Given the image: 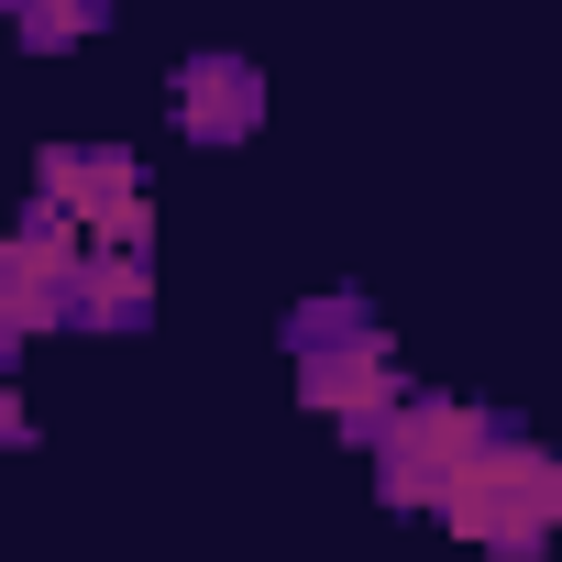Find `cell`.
<instances>
[{
	"label": "cell",
	"mask_w": 562,
	"mask_h": 562,
	"mask_svg": "<svg viewBox=\"0 0 562 562\" xmlns=\"http://www.w3.org/2000/svg\"><path fill=\"white\" fill-rule=\"evenodd\" d=\"M288 353H299V397L321 419H342V441H375L408 408L397 397V353H386L364 299H299L288 310Z\"/></svg>",
	"instance_id": "cell-1"
},
{
	"label": "cell",
	"mask_w": 562,
	"mask_h": 562,
	"mask_svg": "<svg viewBox=\"0 0 562 562\" xmlns=\"http://www.w3.org/2000/svg\"><path fill=\"white\" fill-rule=\"evenodd\" d=\"M441 518H452L474 551H507V562H529V551H551V529H562V463H551L540 441L496 430V441L463 463V485L441 496Z\"/></svg>",
	"instance_id": "cell-2"
},
{
	"label": "cell",
	"mask_w": 562,
	"mask_h": 562,
	"mask_svg": "<svg viewBox=\"0 0 562 562\" xmlns=\"http://www.w3.org/2000/svg\"><path fill=\"white\" fill-rule=\"evenodd\" d=\"M89 254H100V232L34 188V210H23L12 254H0V342H45V331H78Z\"/></svg>",
	"instance_id": "cell-3"
},
{
	"label": "cell",
	"mask_w": 562,
	"mask_h": 562,
	"mask_svg": "<svg viewBox=\"0 0 562 562\" xmlns=\"http://www.w3.org/2000/svg\"><path fill=\"white\" fill-rule=\"evenodd\" d=\"M485 441H496V408H463V397H408V408L364 441V452H375V496L419 518V507H441V496L463 485V463H474Z\"/></svg>",
	"instance_id": "cell-4"
},
{
	"label": "cell",
	"mask_w": 562,
	"mask_h": 562,
	"mask_svg": "<svg viewBox=\"0 0 562 562\" xmlns=\"http://www.w3.org/2000/svg\"><path fill=\"white\" fill-rule=\"evenodd\" d=\"M34 188L56 199V210H78L100 243H155V210H144V177H133V155L122 144H56L45 166H34Z\"/></svg>",
	"instance_id": "cell-5"
},
{
	"label": "cell",
	"mask_w": 562,
	"mask_h": 562,
	"mask_svg": "<svg viewBox=\"0 0 562 562\" xmlns=\"http://www.w3.org/2000/svg\"><path fill=\"white\" fill-rule=\"evenodd\" d=\"M265 122V67H243V56H199V67H177V133H199V144H243Z\"/></svg>",
	"instance_id": "cell-6"
},
{
	"label": "cell",
	"mask_w": 562,
	"mask_h": 562,
	"mask_svg": "<svg viewBox=\"0 0 562 562\" xmlns=\"http://www.w3.org/2000/svg\"><path fill=\"white\" fill-rule=\"evenodd\" d=\"M144 310H155V265L133 243H100L78 288V331H144Z\"/></svg>",
	"instance_id": "cell-7"
},
{
	"label": "cell",
	"mask_w": 562,
	"mask_h": 562,
	"mask_svg": "<svg viewBox=\"0 0 562 562\" xmlns=\"http://www.w3.org/2000/svg\"><path fill=\"white\" fill-rule=\"evenodd\" d=\"M111 23V0H12V34L34 45V56H56V45H89Z\"/></svg>",
	"instance_id": "cell-8"
}]
</instances>
